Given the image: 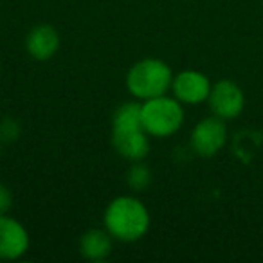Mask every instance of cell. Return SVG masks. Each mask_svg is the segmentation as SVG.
I'll return each mask as SVG.
<instances>
[{"instance_id": "obj_1", "label": "cell", "mask_w": 263, "mask_h": 263, "mask_svg": "<svg viewBox=\"0 0 263 263\" xmlns=\"http://www.w3.org/2000/svg\"><path fill=\"white\" fill-rule=\"evenodd\" d=\"M150 222V211L144 202L132 195H121L110 200L103 215V227L114 240L124 243H132L146 236Z\"/></svg>"}, {"instance_id": "obj_2", "label": "cell", "mask_w": 263, "mask_h": 263, "mask_svg": "<svg viewBox=\"0 0 263 263\" xmlns=\"http://www.w3.org/2000/svg\"><path fill=\"white\" fill-rule=\"evenodd\" d=\"M112 146L126 161H143L150 152V136L141 123V103L128 101L112 116Z\"/></svg>"}, {"instance_id": "obj_3", "label": "cell", "mask_w": 263, "mask_h": 263, "mask_svg": "<svg viewBox=\"0 0 263 263\" xmlns=\"http://www.w3.org/2000/svg\"><path fill=\"white\" fill-rule=\"evenodd\" d=\"M173 70L161 58H143L126 72V88L139 101L172 92Z\"/></svg>"}, {"instance_id": "obj_4", "label": "cell", "mask_w": 263, "mask_h": 263, "mask_svg": "<svg viewBox=\"0 0 263 263\" xmlns=\"http://www.w3.org/2000/svg\"><path fill=\"white\" fill-rule=\"evenodd\" d=\"M141 123L150 137H172L184 124V105L170 94L141 101Z\"/></svg>"}, {"instance_id": "obj_5", "label": "cell", "mask_w": 263, "mask_h": 263, "mask_svg": "<svg viewBox=\"0 0 263 263\" xmlns=\"http://www.w3.org/2000/svg\"><path fill=\"white\" fill-rule=\"evenodd\" d=\"M227 121L216 116L204 117L195 124L190 136L193 152L200 157H215L226 148L227 143Z\"/></svg>"}, {"instance_id": "obj_6", "label": "cell", "mask_w": 263, "mask_h": 263, "mask_svg": "<svg viewBox=\"0 0 263 263\" xmlns=\"http://www.w3.org/2000/svg\"><path fill=\"white\" fill-rule=\"evenodd\" d=\"M208 105L213 116L223 121H233L241 116L245 108V94L238 83L231 80H220L213 83Z\"/></svg>"}, {"instance_id": "obj_7", "label": "cell", "mask_w": 263, "mask_h": 263, "mask_svg": "<svg viewBox=\"0 0 263 263\" xmlns=\"http://www.w3.org/2000/svg\"><path fill=\"white\" fill-rule=\"evenodd\" d=\"M211 87V80L204 72L195 69H186L173 76L172 96H175L182 105L195 106L200 105V103H208Z\"/></svg>"}, {"instance_id": "obj_8", "label": "cell", "mask_w": 263, "mask_h": 263, "mask_svg": "<svg viewBox=\"0 0 263 263\" xmlns=\"http://www.w3.org/2000/svg\"><path fill=\"white\" fill-rule=\"evenodd\" d=\"M26 226L9 215H0V261H15L29 251Z\"/></svg>"}, {"instance_id": "obj_9", "label": "cell", "mask_w": 263, "mask_h": 263, "mask_svg": "<svg viewBox=\"0 0 263 263\" xmlns=\"http://www.w3.org/2000/svg\"><path fill=\"white\" fill-rule=\"evenodd\" d=\"M26 49L31 58H34L36 62L51 60L60 49V34L56 31V27L49 26V24L34 26L27 33Z\"/></svg>"}, {"instance_id": "obj_10", "label": "cell", "mask_w": 263, "mask_h": 263, "mask_svg": "<svg viewBox=\"0 0 263 263\" xmlns=\"http://www.w3.org/2000/svg\"><path fill=\"white\" fill-rule=\"evenodd\" d=\"M114 238L108 231L103 229H88L80 238V254L88 261H103L112 254Z\"/></svg>"}, {"instance_id": "obj_11", "label": "cell", "mask_w": 263, "mask_h": 263, "mask_svg": "<svg viewBox=\"0 0 263 263\" xmlns=\"http://www.w3.org/2000/svg\"><path fill=\"white\" fill-rule=\"evenodd\" d=\"M150 180H152V173H150V170H148V166L143 164V161H136L130 166V170H128V173H126L128 186L136 191L146 190Z\"/></svg>"}, {"instance_id": "obj_12", "label": "cell", "mask_w": 263, "mask_h": 263, "mask_svg": "<svg viewBox=\"0 0 263 263\" xmlns=\"http://www.w3.org/2000/svg\"><path fill=\"white\" fill-rule=\"evenodd\" d=\"M13 205V193L8 186L0 184V215H8Z\"/></svg>"}, {"instance_id": "obj_13", "label": "cell", "mask_w": 263, "mask_h": 263, "mask_svg": "<svg viewBox=\"0 0 263 263\" xmlns=\"http://www.w3.org/2000/svg\"><path fill=\"white\" fill-rule=\"evenodd\" d=\"M0 155H2V144H0Z\"/></svg>"}]
</instances>
